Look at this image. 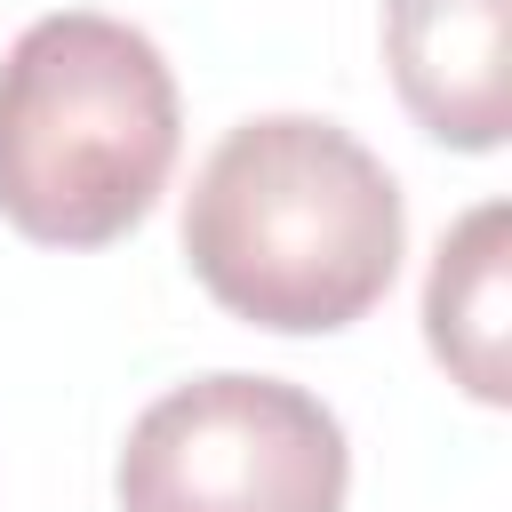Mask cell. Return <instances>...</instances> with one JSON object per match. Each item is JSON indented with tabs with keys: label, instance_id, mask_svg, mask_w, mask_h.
I'll list each match as a JSON object with an SVG mask.
<instances>
[{
	"label": "cell",
	"instance_id": "6da1fadb",
	"mask_svg": "<svg viewBox=\"0 0 512 512\" xmlns=\"http://www.w3.org/2000/svg\"><path fill=\"white\" fill-rule=\"evenodd\" d=\"M408 248L392 168L336 120H240L192 176L184 256L192 280L248 328L328 336L384 304Z\"/></svg>",
	"mask_w": 512,
	"mask_h": 512
},
{
	"label": "cell",
	"instance_id": "7a4b0ae2",
	"mask_svg": "<svg viewBox=\"0 0 512 512\" xmlns=\"http://www.w3.org/2000/svg\"><path fill=\"white\" fill-rule=\"evenodd\" d=\"M176 72L152 32L56 8L0 64V216L40 248H112L176 168Z\"/></svg>",
	"mask_w": 512,
	"mask_h": 512
},
{
	"label": "cell",
	"instance_id": "3957f363",
	"mask_svg": "<svg viewBox=\"0 0 512 512\" xmlns=\"http://www.w3.org/2000/svg\"><path fill=\"white\" fill-rule=\"evenodd\" d=\"M344 424L280 376L216 368L160 392L120 448V512H344Z\"/></svg>",
	"mask_w": 512,
	"mask_h": 512
},
{
	"label": "cell",
	"instance_id": "277c9868",
	"mask_svg": "<svg viewBox=\"0 0 512 512\" xmlns=\"http://www.w3.org/2000/svg\"><path fill=\"white\" fill-rule=\"evenodd\" d=\"M512 0H384V64L424 136L496 152L512 128Z\"/></svg>",
	"mask_w": 512,
	"mask_h": 512
},
{
	"label": "cell",
	"instance_id": "5b68a950",
	"mask_svg": "<svg viewBox=\"0 0 512 512\" xmlns=\"http://www.w3.org/2000/svg\"><path fill=\"white\" fill-rule=\"evenodd\" d=\"M512 208L480 200L432 256L424 280V336L432 360L448 368V384H464L480 408L512 400Z\"/></svg>",
	"mask_w": 512,
	"mask_h": 512
}]
</instances>
